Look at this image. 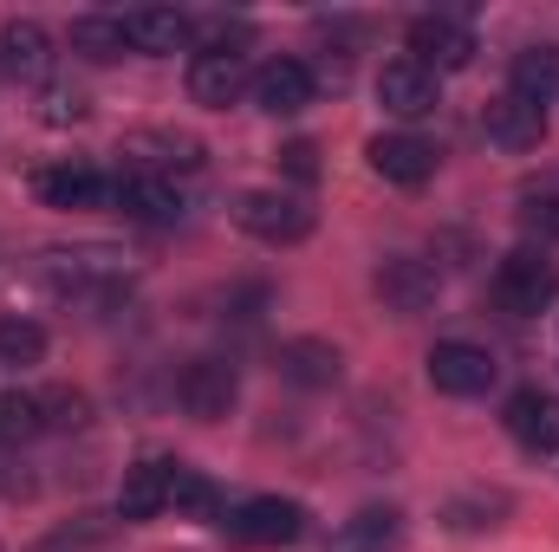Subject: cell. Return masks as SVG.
I'll use <instances>...</instances> for the list:
<instances>
[{"instance_id": "obj_7", "label": "cell", "mask_w": 559, "mask_h": 552, "mask_svg": "<svg viewBox=\"0 0 559 552\" xmlns=\"http://www.w3.org/2000/svg\"><path fill=\"white\" fill-rule=\"evenodd\" d=\"M481 131H488L495 149H514V156H521V149H540V137H547V111L527 105L521 92H501V98H488Z\"/></svg>"}, {"instance_id": "obj_26", "label": "cell", "mask_w": 559, "mask_h": 552, "mask_svg": "<svg viewBox=\"0 0 559 552\" xmlns=\"http://www.w3.org/2000/svg\"><path fill=\"white\" fill-rule=\"evenodd\" d=\"M521 228H527L534 241H559V195H527Z\"/></svg>"}, {"instance_id": "obj_11", "label": "cell", "mask_w": 559, "mask_h": 552, "mask_svg": "<svg viewBox=\"0 0 559 552\" xmlns=\"http://www.w3.org/2000/svg\"><path fill=\"white\" fill-rule=\"evenodd\" d=\"M436 292H442V279H436V267L429 261H411V254H397V261H384L378 267V299L391 305V312H429L436 305Z\"/></svg>"}, {"instance_id": "obj_28", "label": "cell", "mask_w": 559, "mask_h": 552, "mask_svg": "<svg viewBox=\"0 0 559 552\" xmlns=\"http://www.w3.org/2000/svg\"><path fill=\"white\" fill-rule=\"evenodd\" d=\"M39 410H52L46 422H85V397H72V391H52V397H39Z\"/></svg>"}, {"instance_id": "obj_27", "label": "cell", "mask_w": 559, "mask_h": 552, "mask_svg": "<svg viewBox=\"0 0 559 552\" xmlns=\"http://www.w3.org/2000/svg\"><path fill=\"white\" fill-rule=\"evenodd\" d=\"M79 118H85V98L66 92V85H46V98H39V124H79Z\"/></svg>"}, {"instance_id": "obj_23", "label": "cell", "mask_w": 559, "mask_h": 552, "mask_svg": "<svg viewBox=\"0 0 559 552\" xmlns=\"http://www.w3.org/2000/svg\"><path fill=\"white\" fill-rule=\"evenodd\" d=\"M169 507L189 514V520H215L222 514V494H215V481L202 468H176L169 475Z\"/></svg>"}, {"instance_id": "obj_15", "label": "cell", "mask_w": 559, "mask_h": 552, "mask_svg": "<svg viewBox=\"0 0 559 552\" xmlns=\"http://www.w3.org/2000/svg\"><path fill=\"white\" fill-rule=\"evenodd\" d=\"M508 435L534 455H554L559 448V397L547 391H514L508 397Z\"/></svg>"}, {"instance_id": "obj_4", "label": "cell", "mask_w": 559, "mask_h": 552, "mask_svg": "<svg viewBox=\"0 0 559 552\" xmlns=\"http://www.w3.org/2000/svg\"><path fill=\"white\" fill-rule=\"evenodd\" d=\"M495 377H501V364H495L481 345L449 338V345H436V351H429V384H436L442 397H488V391H495Z\"/></svg>"}, {"instance_id": "obj_1", "label": "cell", "mask_w": 559, "mask_h": 552, "mask_svg": "<svg viewBox=\"0 0 559 552\" xmlns=\"http://www.w3.org/2000/svg\"><path fill=\"white\" fill-rule=\"evenodd\" d=\"M495 299L508 312H547L559 299V261H547V248H514L501 267H495Z\"/></svg>"}, {"instance_id": "obj_5", "label": "cell", "mask_w": 559, "mask_h": 552, "mask_svg": "<svg viewBox=\"0 0 559 552\" xmlns=\"http://www.w3.org/2000/svg\"><path fill=\"white\" fill-rule=\"evenodd\" d=\"M248 85H254V79H248V65H241V52H228V46H215V52H195V59H189V98H195L202 111H228Z\"/></svg>"}, {"instance_id": "obj_10", "label": "cell", "mask_w": 559, "mask_h": 552, "mask_svg": "<svg viewBox=\"0 0 559 552\" xmlns=\"http://www.w3.org/2000/svg\"><path fill=\"white\" fill-rule=\"evenodd\" d=\"M378 105L391 111V118H429L436 111V72L417 65V59H391L384 72H378Z\"/></svg>"}, {"instance_id": "obj_12", "label": "cell", "mask_w": 559, "mask_h": 552, "mask_svg": "<svg viewBox=\"0 0 559 552\" xmlns=\"http://www.w3.org/2000/svg\"><path fill=\"white\" fill-rule=\"evenodd\" d=\"M254 105L267 111V118H299L306 105H312V72L299 65V59H274V65H261L254 72Z\"/></svg>"}, {"instance_id": "obj_24", "label": "cell", "mask_w": 559, "mask_h": 552, "mask_svg": "<svg viewBox=\"0 0 559 552\" xmlns=\"http://www.w3.org/2000/svg\"><path fill=\"white\" fill-rule=\"evenodd\" d=\"M46 358V332L33 319H0V364H39Z\"/></svg>"}, {"instance_id": "obj_13", "label": "cell", "mask_w": 559, "mask_h": 552, "mask_svg": "<svg viewBox=\"0 0 559 552\" xmlns=\"http://www.w3.org/2000/svg\"><path fill=\"white\" fill-rule=\"evenodd\" d=\"M371 169L397 189H423L436 176V149L411 131H391V137H371Z\"/></svg>"}, {"instance_id": "obj_6", "label": "cell", "mask_w": 559, "mask_h": 552, "mask_svg": "<svg viewBox=\"0 0 559 552\" xmlns=\"http://www.w3.org/2000/svg\"><path fill=\"white\" fill-rule=\"evenodd\" d=\"M411 59L429 65V72H462L475 59V33L462 20H442V13H423L411 26Z\"/></svg>"}, {"instance_id": "obj_16", "label": "cell", "mask_w": 559, "mask_h": 552, "mask_svg": "<svg viewBox=\"0 0 559 552\" xmlns=\"http://www.w3.org/2000/svg\"><path fill=\"white\" fill-rule=\"evenodd\" d=\"M169 475H176V461H163V455H143L138 468H124L118 514H124V520H156V514L169 507Z\"/></svg>"}, {"instance_id": "obj_29", "label": "cell", "mask_w": 559, "mask_h": 552, "mask_svg": "<svg viewBox=\"0 0 559 552\" xmlns=\"http://www.w3.org/2000/svg\"><path fill=\"white\" fill-rule=\"evenodd\" d=\"M280 156H286V176H299V182H312V176H319V163H312L319 149H312V143H286Z\"/></svg>"}, {"instance_id": "obj_21", "label": "cell", "mask_w": 559, "mask_h": 552, "mask_svg": "<svg viewBox=\"0 0 559 552\" xmlns=\"http://www.w3.org/2000/svg\"><path fill=\"white\" fill-rule=\"evenodd\" d=\"M514 92L527 98V105H554L559 98V46H527V52H514Z\"/></svg>"}, {"instance_id": "obj_25", "label": "cell", "mask_w": 559, "mask_h": 552, "mask_svg": "<svg viewBox=\"0 0 559 552\" xmlns=\"http://www.w3.org/2000/svg\"><path fill=\"white\" fill-rule=\"evenodd\" d=\"M39 397H20V391H7L0 397V442H26V435H39Z\"/></svg>"}, {"instance_id": "obj_18", "label": "cell", "mask_w": 559, "mask_h": 552, "mask_svg": "<svg viewBox=\"0 0 559 552\" xmlns=\"http://www.w3.org/2000/svg\"><path fill=\"white\" fill-rule=\"evenodd\" d=\"M338 371H345V358H338L325 338H293V345L280 351V377L299 384V391H332Z\"/></svg>"}, {"instance_id": "obj_9", "label": "cell", "mask_w": 559, "mask_h": 552, "mask_svg": "<svg viewBox=\"0 0 559 552\" xmlns=\"http://www.w3.org/2000/svg\"><path fill=\"white\" fill-rule=\"evenodd\" d=\"M182 410L195 416V422H222V416L235 410V364H222V358H195L189 371H182Z\"/></svg>"}, {"instance_id": "obj_17", "label": "cell", "mask_w": 559, "mask_h": 552, "mask_svg": "<svg viewBox=\"0 0 559 552\" xmlns=\"http://www.w3.org/2000/svg\"><path fill=\"white\" fill-rule=\"evenodd\" d=\"M0 65H7L13 79H46V72H52V39H46V26H39V20H7V26H0Z\"/></svg>"}, {"instance_id": "obj_8", "label": "cell", "mask_w": 559, "mask_h": 552, "mask_svg": "<svg viewBox=\"0 0 559 552\" xmlns=\"http://www.w3.org/2000/svg\"><path fill=\"white\" fill-rule=\"evenodd\" d=\"M33 189H39L46 208H105L118 182H105L92 163H52V169L33 176Z\"/></svg>"}, {"instance_id": "obj_20", "label": "cell", "mask_w": 559, "mask_h": 552, "mask_svg": "<svg viewBox=\"0 0 559 552\" xmlns=\"http://www.w3.org/2000/svg\"><path fill=\"white\" fill-rule=\"evenodd\" d=\"M397 540H404V520L391 507H365L332 533V552H397Z\"/></svg>"}, {"instance_id": "obj_3", "label": "cell", "mask_w": 559, "mask_h": 552, "mask_svg": "<svg viewBox=\"0 0 559 552\" xmlns=\"http://www.w3.org/2000/svg\"><path fill=\"white\" fill-rule=\"evenodd\" d=\"M228 533L241 547H293L306 533V507L299 501H280V494H254L228 514Z\"/></svg>"}, {"instance_id": "obj_19", "label": "cell", "mask_w": 559, "mask_h": 552, "mask_svg": "<svg viewBox=\"0 0 559 552\" xmlns=\"http://www.w3.org/2000/svg\"><path fill=\"white\" fill-rule=\"evenodd\" d=\"M124 39H131V52H182L189 46V13H176V7H138V13H124Z\"/></svg>"}, {"instance_id": "obj_14", "label": "cell", "mask_w": 559, "mask_h": 552, "mask_svg": "<svg viewBox=\"0 0 559 552\" xmlns=\"http://www.w3.org/2000/svg\"><path fill=\"white\" fill-rule=\"evenodd\" d=\"M111 202H118L124 215L150 221V228H169V221H182V195H176L163 176H150V169H131V176H118Z\"/></svg>"}, {"instance_id": "obj_22", "label": "cell", "mask_w": 559, "mask_h": 552, "mask_svg": "<svg viewBox=\"0 0 559 552\" xmlns=\"http://www.w3.org/2000/svg\"><path fill=\"white\" fill-rule=\"evenodd\" d=\"M72 52H85V59H98V65L124 59V52H131V39H124V20H105V13H85V20H72Z\"/></svg>"}, {"instance_id": "obj_2", "label": "cell", "mask_w": 559, "mask_h": 552, "mask_svg": "<svg viewBox=\"0 0 559 552\" xmlns=\"http://www.w3.org/2000/svg\"><path fill=\"white\" fill-rule=\"evenodd\" d=\"M235 221H241L254 241H274V248H293V241L312 235V208L293 202V195H280V189H248V195H235Z\"/></svg>"}]
</instances>
